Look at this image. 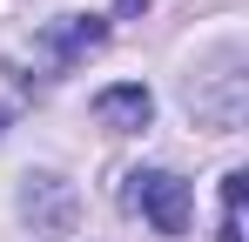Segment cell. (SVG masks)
I'll use <instances>...</instances> for the list:
<instances>
[{"label": "cell", "mask_w": 249, "mask_h": 242, "mask_svg": "<svg viewBox=\"0 0 249 242\" xmlns=\"http://www.w3.org/2000/svg\"><path fill=\"white\" fill-rule=\"evenodd\" d=\"M94 121H101V128H115V135H128V128H148V121H155V94H148L142 81L101 87V94H94Z\"/></svg>", "instance_id": "3"}, {"label": "cell", "mask_w": 249, "mask_h": 242, "mask_svg": "<svg viewBox=\"0 0 249 242\" xmlns=\"http://www.w3.org/2000/svg\"><path fill=\"white\" fill-rule=\"evenodd\" d=\"M122 208L148 215L162 236H182V229H189V182L168 175V168H135L122 182Z\"/></svg>", "instance_id": "1"}, {"label": "cell", "mask_w": 249, "mask_h": 242, "mask_svg": "<svg viewBox=\"0 0 249 242\" xmlns=\"http://www.w3.org/2000/svg\"><path fill=\"white\" fill-rule=\"evenodd\" d=\"M115 14H148V0H115Z\"/></svg>", "instance_id": "6"}, {"label": "cell", "mask_w": 249, "mask_h": 242, "mask_svg": "<svg viewBox=\"0 0 249 242\" xmlns=\"http://www.w3.org/2000/svg\"><path fill=\"white\" fill-rule=\"evenodd\" d=\"M101 40H108V20H94V14H61V20L41 34V54L54 61V68H74V61L94 54Z\"/></svg>", "instance_id": "2"}, {"label": "cell", "mask_w": 249, "mask_h": 242, "mask_svg": "<svg viewBox=\"0 0 249 242\" xmlns=\"http://www.w3.org/2000/svg\"><path fill=\"white\" fill-rule=\"evenodd\" d=\"M20 208L34 215V229H41V236H68V229H74V195H68L54 175H34V182H27V195H20Z\"/></svg>", "instance_id": "4"}, {"label": "cell", "mask_w": 249, "mask_h": 242, "mask_svg": "<svg viewBox=\"0 0 249 242\" xmlns=\"http://www.w3.org/2000/svg\"><path fill=\"white\" fill-rule=\"evenodd\" d=\"M243 182L249 175H222V229H215V242H243Z\"/></svg>", "instance_id": "5"}]
</instances>
